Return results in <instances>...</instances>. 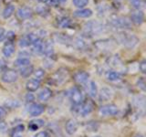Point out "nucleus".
<instances>
[{
    "instance_id": "f257e3e1",
    "label": "nucleus",
    "mask_w": 146,
    "mask_h": 137,
    "mask_svg": "<svg viewBox=\"0 0 146 137\" xmlns=\"http://www.w3.org/2000/svg\"><path fill=\"white\" fill-rule=\"evenodd\" d=\"M116 38L119 42L128 49L134 48L139 42V39L136 36H134L133 34L128 33L126 31H121L120 33H118Z\"/></svg>"
},
{
    "instance_id": "f03ea898",
    "label": "nucleus",
    "mask_w": 146,
    "mask_h": 137,
    "mask_svg": "<svg viewBox=\"0 0 146 137\" xmlns=\"http://www.w3.org/2000/svg\"><path fill=\"white\" fill-rule=\"evenodd\" d=\"M106 29L105 26L99 21H89L84 25V32L90 36H96L103 33Z\"/></svg>"
},
{
    "instance_id": "7ed1b4c3",
    "label": "nucleus",
    "mask_w": 146,
    "mask_h": 137,
    "mask_svg": "<svg viewBox=\"0 0 146 137\" xmlns=\"http://www.w3.org/2000/svg\"><path fill=\"white\" fill-rule=\"evenodd\" d=\"M110 24L113 27H115V29H129L131 27V20L128 19L127 17H114L111 18Z\"/></svg>"
},
{
    "instance_id": "20e7f679",
    "label": "nucleus",
    "mask_w": 146,
    "mask_h": 137,
    "mask_svg": "<svg viewBox=\"0 0 146 137\" xmlns=\"http://www.w3.org/2000/svg\"><path fill=\"white\" fill-rule=\"evenodd\" d=\"M119 110L118 107L116 106L115 104L110 103V104H106V105H102V107L100 108L99 112L100 115L103 116H113L116 115L118 113Z\"/></svg>"
},
{
    "instance_id": "39448f33",
    "label": "nucleus",
    "mask_w": 146,
    "mask_h": 137,
    "mask_svg": "<svg viewBox=\"0 0 146 137\" xmlns=\"http://www.w3.org/2000/svg\"><path fill=\"white\" fill-rule=\"evenodd\" d=\"M18 79L17 71L15 70H6L1 76L2 81L6 82V83H13V82L17 81Z\"/></svg>"
},
{
    "instance_id": "423d86ee",
    "label": "nucleus",
    "mask_w": 146,
    "mask_h": 137,
    "mask_svg": "<svg viewBox=\"0 0 146 137\" xmlns=\"http://www.w3.org/2000/svg\"><path fill=\"white\" fill-rule=\"evenodd\" d=\"M70 98L74 105H80L83 100V94L78 87H74L70 90Z\"/></svg>"
},
{
    "instance_id": "0eeeda50",
    "label": "nucleus",
    "mask_w": 146,
    "mask_h": 137,
    "mask_svg": "<svg viewBox=\"0 0 146 137\" xmlns=\"http://www.w3.org/2000/svg\"><path fill=\"white\" fill-rule=\"evenodd\" d=\"M113 96V91L108 87H104L99 92V100L100 102H108Z\"/></svg>"
},
{
    "instance_id": "6e6552de",
    "label": "nucleus",
    "mask_w": 146,
    "mask_h": 137,
    "mask_svg": "<svg viewBox=\"0 0 146 137\" xmlns=\"http://www.w3.org/2000/svg\"><path fill=\"white\" fill-rule=\"evenodd\" d=\"M33 15V12L29 8L27 7H23L18 8V10L17 11V16L19 19H29Z\"/></svg>"
},
{
    "instance_id": "1a4fd4ad",
    "label": "nucleus",
    "mask_w": 146,
    "mask_h": 137,
    "mask_svg": "<svg viewBox=\"0 0 146 137\" xmlns=\"http://www.w3.org/2000/svg\"><path fill=\"white\" fill-rule=\"evenodd\" d=\"M78 128H79V124H78L77 121L73 120V119H70V120H68L66 123L65 125V130H66V132L68 134L70 135H73L75 134V132L78 131Z\"/></svg>"
},
{
    "instance_id": "9d476101",
    "label": "nucleus",
    "mask_w": 146,
    "mask_h": 137,
    "mask_svg": "<svg viewBox=\"0 0 146 137\" xmlns=\"http://www.w3.org/2000/svg\"><path fill=\"white\" fill-rule=\"evenodd\" d=\"M45 111V108L43 105H41L39 103H34V104H32L31 106L29 107V114L31 116H33V117H36V116H38L40 115V114H42Z\"/></svg>"
},
{
    "instance_id": "9b49d317",
    "label": "nucleus",
    "mask_w": 146,
    "mask_h": 137,
    "mask_svg": "<svg viewBox=\"0 0 146 137\" xmlns=\"http://www.w3.org/2000/svg\"><path fill=\"white\" fill-rule=\"evenodd\" d=\"M90 78V74L88 72L83 71V70H80V71H77L75 74H74V80L76 82L80 84H83L86 83L88 81Z\"/></svg>"
},
{
    "instance_id": "f8f14e48",
    "label": "nucleus",
    "mask_w": 146,
    "mask_h": 137,
    "mask_svg": "<svg viewBox=\"0 0 146 137\" xmlns=\"http://www.w3.org/2000/svg\"><path fill=\"white\" fill-rule=\"evenodd\" d=\"M144 15L141 10H137L131 13V22H133L136 25H141L143 22Z\"/></svg>"
},
{
    "instance_id": "ddd939ff",
    "label": "nucleus",
    "mask_w": 146,
    "mask_h": 137,
    "mask_svg": "<svg viewBox=\"0 0 146 137\" xmlns=\"http://www.w3.org/2000/svg\"><path fill=\"white\" fill-rule=\"evenodd\" d=\"M92 14H93L92 10L90 8H80L79 10H76L74 12V16L80 18H88L92 16Z\"/></svg>"
},
{
    "instance_id": "4468645a",
    "label": "nucleus",
    "mask_w": 146,
    "mask_h": 137,
    "mask_svg": "<svg viewBox=\"0 0 146 137\" xmlns=\"http://www.w3.org/2000/svg\"><path fill=\"white\" fill-rule=\"evenodd\" d=\"M39 86H40V81L36 79H31L29 80H27L26 83V88L29 92L36 91L39 88Z\"/></svg>"
},
{
    "instance_id": "2eb2a0df",
    "label": "nucleus",
    "mask_w": 146,
    "mask_h": 137,
    "mask_svg": "<svg viewBox=\"0 0 146 137\" xmlns=\"http://www.w3.org/2000/svg\"><path fill=\"white\" fill-rule=\"evenodd\" d=\"M52 91L50 90L48 88H45L42 90H40V92L38 93V100L41 102H48V100L51 98Z\"/></svg>"
},
{
    "instance_id": "dca6fc26",
    "label": "nucleus",
    "mask_w": 146,
    "mask_h": 137,
    "mask_svg": "<svg viewBox=\"0 0 146 137\" xmlns=\"http://www.w3.org/2000/svg\"><path fill=\"white\" fill-rule=\"evenodd\" d=\"M45 125V122L41 119H36V120H33L29 122V128L30 131H36L39 129L40 127H42Z\"/></svg>"
},
{
    "instance_id": "f3484780",
    "label": "nucleus",
    "mask_w": 146,
    "mask_h": 137,
    "mask_svg": "<svg viewBox=\"0 0 146 137\" xmlns=\"http://www.w3.org/2000/svg\"><path fill=\"white\" fill-rule=\"evenodd\" d=\"M93 110V105L90 102H85L83 105L81 106V108L80 109V112L82 116H87L88 114H90Z\"/></svg>"
},
{
    "instance_id": "a211bd4d",
    "label": "nucleus",
    "mask_w": 146,
    "mask_h": 137,
    "mask_svg": "<svg viewBox=\"0 0 146 137\" xmlns=\"http://www.w3.org/2000/svg\"><path fill=\"white\" fill-rule=\"evenodd\" d=\"M106 79L110 81H117L121 79V74L119 71L109 70L106 73Z\"/></svg>"
},
{
    "instance_id": "6ab92c4d",
    "label": "nucleus",
    "mask_w": 146,
    "mask_h": 137,
    "mask_svg": "<svg viewBox=\"0 0 146 137\" xmlns=\"http://www.w3.org/2000/svg\"><path fill=\"white\" fill-rule=\"evenodd\" d=\"M3 54L5 57H11L12 55L14 54V52H15V46H14V44L12 42H9L7 44H6V46L3 48Z\"/></svg>"
},
{
    "instance_id": "aec40b11",
    "label": "nucleus",
    "mask_w": 146,
    "mask_h": 137,
    "mask_svg": "<svg viewBox=\"0 0 146 137\" xmlns=\"http://www.w3.org/2000/svg\"><path fill=\"white\" fill-rule=\"evenodd\" d=\"M66 77H67V72L61 71V70H59L54 74L52 80L56 81V83L59 84V83H62V82L66 80Z\"/></svg>"
},
{
    "instance_id": "412c9836",
    "label": "nucleus",
    "mask_w": 146,
    "mask_h": 137,
    "mask_svg": "<svg viewBox=\"0 0 146 137\" xmlns=\"http://www.w3.org/2000/svg\"><path fill=\"white\" fill-rule=\"evenodd\" d=\"M55 39H56L58 43L61 44H70L71 42V39L68 36L65 35V34H57L55 35Z\"/></svg>"
},
{
    "instance_id": "4be33fe9",
    "label": "nucleus",
    "mask_w": 146,
    "mask_h": 137,
    "mask_svg": "<svg viewBox=\"0 0 146 137\" xmlns=\"http://www.w3.org/2000/svg\"><path fill=\"white\" fill-rule=\"evenodd\" d=\"M14 65L17 68H23L26 66L30 65V59L29 58H18L17 61L14 62Z\"/></svg>"
},
{
    "instance_id": "5701e85b",
    "label": "nucleus",
    "mask_w": 146,
    "mask_h": 137,
    "mask_svg": "<svg viewBox=\"0 0 146 137\" xmlns=\"http://www.w3.org/2000/svg\"><path fill=\"white\" fill-rule=\"evenodd\" d=\"M53 53V44L51 43V41H46L43 42V54H45L46 56H50Z\"/></svg>"
},
{
    "instance_id": "b1692460",
    "label": "nucleus",
    "mask_w": 146,
    "mask_h": 137,
    "mask_svg": "<svg viewBox=\"0 0 146 137\" xmlns=\"http://www.w3.org/2000/svg\"><path fill=\"white\" fill-rule=\"evenodd\" d=\"M14 12H15V6H13V5H8V6L4 9L2 16L5 19H7V18H9L13 15Z\"/></svg>"
},
{
    "instance_id": "393cba45",
    "label": "nucleus",
    "mask_w": 146,
    "mask_h": 137,
    "mask_svg": "<svg viewBox=\"0 0 146 137\" xmlns=\"http://www.w3.org/2000/svg\"><path fill=\"white\" fill-rule=\"evenodd\" d=\"M19 71H20V75L22 77L27 78V77H29L32 74V73H33V67H32L31 65L23 67V68H20Z\"/></svg>"
},
{
    "instance_id": "a878e982",
    "label": "nucleus",
    "mask_w": 146,
    "mask_h": 137,
    "mask_svg": "<svg viewBox=\"0 0 146 137\" xmlns=\"http://www.w3.org/2000/svg\"><path fill=\"white\" fill-rule=\"evenodd\" d=\"M111 44L109 42V40L105 39V40H99L95 43V46L97 47L99 49H110L111 48Z\"/></svg>"
},
{
    "instance_id": "bb28decb",
    "label": "nucleus",
    "mask_w": 146,
    "mask_h": 137,
    "mask_svg": "<svg viewBox=\"0 0 146 137\" xmlns=\"http://www.w3.org/2000/svg\"><path fill=\"white\" fill-rule=\"evenodd\" d=\"M89 93L90 96L92 98H95L98 95V89H97V84L94 81L90 82V87H89Z\"/></svg>"
},
{
    "instance_id": "cd10ccee",
    "label": "nucleus",
    "mask_w": 146,
    "mask_h": 137,
    "mask_svg": "<svg viewBox=\"0 0 146 137\" xmlns=\"http://www.w3.org/2000/svg\"><path fill=\"white\" fill-rule=\"evenodd\" d=\"M58 24L59 27H61V29H66V27H68L70 26L71 21H70V18H68V17H62L58 20Z\"/></svg>"
},
{
    "instance_id": "c85d7f7f",
    "label": "nucleus",
    "mask_w": 146,
    "mask_h": 137,
    "mask_svg": "<svg viewBox=\"0 0 146 137\" xmlns=\"http://www.w3.org/2000/svg\"><path fill=\"white\" fill-rule=\"evenodd\" d=\"M129 1L131 4V6L135 9H137V10H141L144 6L143 0H129Z\"/></svg>"
},
{
    "instance_id": "c756f323",
    "label": "nucleus",
    "mask_w": 146,
    "mask_h": 137,
    "mask_svg": "<svg viewBox=\"0 0 146 137\" xmlns=\"http://www.w3.org/2000/svg\"><path fill=\"white\" fill-rule=\"evenodd\" d=\"M72 3L76 7L80 9V8L84 7L85 6L88 5L89 0H72Z\"/></svg>"
},
{
    "instance_id": "7c9ffc66",
    "label": "nucleus",
    "mask_w": 146,
    "mask_h": 137,
    "mask_svg": "<svg viewBox=\"0 0 146 137\" xmlns=\"http://www.w3.org/2000/svg\"><path fill=\"white\" fill-rule=\"evenodd\" d=\"M74 44L76 46V48L77 49H83L85 48V41L83 39H76L75 41H74Z\"/></svg>"
},
{
    "instance_id": "2f4dec72",
    "label": "nucleus",
    "mask_w": 146,
    "mask_h": 137,
    "mask_svg": "<svg viewBox=\"0 0 146 137\" xmlns=\"http://www.w3.org/2000/svg\"><path fill=\"white\" fill-rule=\"evenodd\" d=\"M34 74H35L36 79L39 80L40 79H42V78L44 77V75H45V70H43V68H38V70H36L34 72Z\"/></svg>"
},
{
    "instance_id": "473e14b6",
    "label": "nucleus",
    "mask_w": 146,
    "mask_h": 137,
    "mask_svg": "<svg viewBox=\"0 0 146 137\" xmlns=\"http://www.w3.org/2000/svg\"><path fill=\"white\" fill-rule=\"evenodd\" d=\"M7 106L9 107V108H17L19 106V102H18V100H7L6 102Z\"/></svg>"
},
{
    "instance_id": "72a5a7b5",
    "label": "nucleus",
    "mask_w": 146,
    "mask_h": 137,
    "mask_svg": "<svg viewBox=\"0 0 146 137\" xmlns=\"http://www.w3.org/2000/svg\"><path fill=\"white\" fill-rule=\"evenodd\" d=\"M25 129V126L23 124H19L16 126L15 128L13 129V132H12V134H19V132H22Z\"/></svg>"
},
{
    "instance_id": "f704fd0d",
    "label": "nucleus",
    "mask_w": 146,
    "mask_h": 137,
    "mask_svg": "<svg viewBox=\"0 0 146 137\" xmlns=\"http://www.w3.org/2000/svg\"><path fill=\"white\" fill-rule=\"evenodd\" d=\"M29 45H30L29 41L27 39V38H26V37H25L24 39H20V41H19V46H20V47H22V48H26V47H29Z\"/></svg>"
},
{
    "instance_id": "c9c22d12",
    "label": "nucleus",
    "mask_w": 146,
    "mask_h": 137,
    "mask_svg": "<svg viewBox=\"0 0 146 137\" xmlns=\"http://www.w3.org/2000/svg\"><path fill=\"white\" fill-rule=\"evenodd\" d=\"M137 85H138V87L140 89H141L143 90H145V82H144L143 78L139 79V80L137 81Z\"/></svg>"
},
{
    "instance_id": "e433bc0d",
    "label": "nucleus",
    "mask_w": 146,
    "mask_h": 137,
    "mask_svg": "<svg viewBox=\"0 0 146 137\" xmlns=\"http://www.w3.org/2000/svg\"><path fill=\"white\" fill-rule=\"evenodd\" d=\"M7 115V110L5 107L0 106V122H1L3 119L6 117Z\"/></svg>"
},
{
    "instance_id": "4c0bfd02",
    "label": "nucleus",
    "mask_w": 146,
    "mask_h": 137,
    "mask_svg": "<svg viewBox=\"0 0 146 137\" xmlns=\"http://www.w3.org/2000/svg\"><path fill=\"white\" fill-rule=\"evenodd\" d=\"M34 137H50V135H49V134L48 132L41 131V132H38V134H36L34 135Z\"/></svg>"
},
{
    "instance_id": "58836bf2",
    "label": "nucleus",
    "mask_w": 146,
    "mask_h": 137,
    "mask_svg": "<svg viewBox=\"0 0 146 137\" xmlns=\"http://www.w3.org/2000/svg\"><path fill=\"white\" fill-rule=\"evenodd\" d=\"M139 68H140V70L143 72V73H145L146 72V61H144V59H143V61L140 63Z\"/></svg>"
},
{
    "instance_id": "ea45409f",
    "label": "nucleus",
    "mask_w": 146,
    "mask_h": 137,
    "mask_svg": "<svg viewBox=\"0 0 146 137\" xmlns=\"http://www.w3.org/2000/svg\"><path fill=\"white\" fill-rule=\"evenodd\" d=\"M6 62H5V61H3V59H0V72L2 71H5L6 70Z\"/></svg>"
},
{
    "instance_id": "a19ab883",
    "label": "nucleus",
    "mask_w": 146,
    "mask_h": 137,
    "mask_svg": "<svg viewBox=\"0 0 146 137\" xmlns=\"http://www.w3.org/2000/svg\"><path fill=\"white\" fill-rule=\"evenodd\" d=\"M7 129V126L5 122H0V132H5Z\"/></svg>"
},
{
    "instance_id": "79ce46f5",
    "label": "nucleus",
    "mask_w": 146,
    "mask_h": 137,
    "mask_svg": "<svg viewBox=\"0 0 146 137\" xmlns=\"http://www.w3.org/2000/svg\"><path fill=\"white\" fill-rule=\"evenodd\" d=\"M26 100H27V102H33V100H34V95L32 93H27L26 95Z\"/></svg>"
},
{
    "instance_id": "37998d69",
    "label": "nucleus",
    "mask_w": 146,
    "mask_h": 137,
    "mask_svg": "<svg viewBox=\"0 0 146 137\" xmlns=\"http://www.w3.org/2000/svg\"><path fill=\"white\" fill-rule=\"evenodd\" d=\"M6 38V33H5V29H0V42L3 41Z\"/></svg>"
},
{
    "instance_id": "c03bdc74",
    "label": "nucleus",
    "mask_w": 146,
    "mask_h": 137,
    "mask_svg": "<svg viewBox=\"0 0 146 137\" xmlns=\"http://www.w3.org/2000/svg\"><path fill=\"white\" fill-rule=\"evenodd\" d=\"M7 39H10V40H12L13 39H15V33H14V32H12V31L7 32Z\"/></svg>"
},
{
    "instance_id": "a18cd8bd",
    "label": "nucleus",
    "mask_w": 146,
    "mask_h": 137,
    "mask_svg": "<svg viewBox=\"0 0 146 137\" xmlns=\"http://www.w3.org/2000/svg\"><path fill=\"white\" fill-rule=\"evenodd\" d=\"M39 2H41V3H47V2H48L49 0H38Z\"/></svg>"
},
{
    "instance_id": "49530a36",
    "label": "nucleus",
    "mask_w": 146,
    "mask_h": 137,
    "mask_svg": "<svg viewBox=\"0 0 146 137\" xmlns=\"http://www.w3.org/2000/svg\"><path fill=\"white\" fill-rule=\"evenodd\" d=\"M135 137H143V135H141V134H136Z\"/></svg>"
},
{
    "instance_id": "de8ad7c7",
    "label": "nucleus",
    "mask_w": 146,
    "mask_h": 137,
    "mask_svg": "<svg viewBox=\"0 0 146 137\" xmlns=\"http://www.w3.org/2000/svg\"><path fill=\"white\" fill-rule=\"evenodd\" d=\"M59 2H65V1H67V0H58Z\"/></svg>"
},
{
    "instance_id": "09e8293b",
    "label": "nucleus",
    "mask_w": 146,
    "mask_h": 137,
    "mask_svg": "<svg viewBox=\"0 0 146 137\" xmlns=\"http://www.w3.org/2000/svg\"><path fill=\"white\" fill-rule=\"evenodd\" d=\"M15 137H21V136H19V135H17V136H15Z\"/></svg>"
},
{
    "instance_id": "8fccbe9b",
    "label": "nucleus",
    "mask_w": 146,
    "mask_h": 137,
    "mask_svg": "<svg viewBox=\"0 0 146 137\" xmlns=\"http://www.w3.org/2000/svg\"><path fill=\"white\" fill-rule=\"evenodd\" d=\"M0 7H1V4H0Z\"/></svg>"
}]
</instances>
